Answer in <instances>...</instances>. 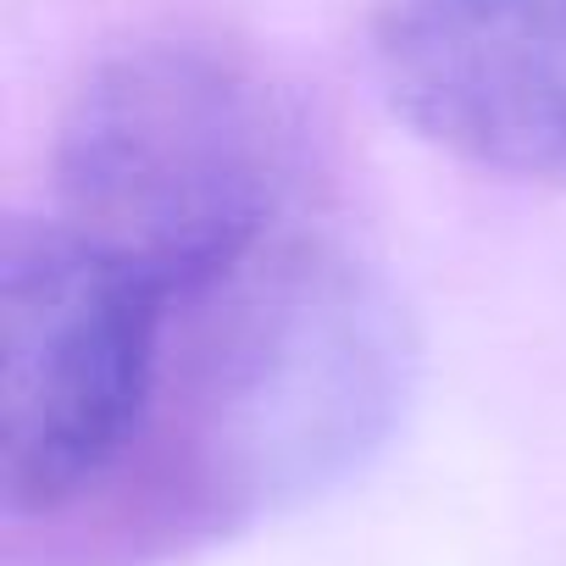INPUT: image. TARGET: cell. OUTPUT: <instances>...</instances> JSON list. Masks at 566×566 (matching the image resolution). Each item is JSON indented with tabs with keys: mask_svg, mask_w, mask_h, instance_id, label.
<instances>
[{
	"mask_svg": "<svg viewBox=\"0 0 566 566\" xmlns=\"http://www.w3.org/2000/svg\"><path fill=\"white\" fill-rule=\"evenodd\" d=\"M172 295L56 222L0 244V494L18 516L84 500L145 433Z\"/></svg>",
	"mask_w": 566,
	"mask_h": 566,
	"instance_id": "3",
	"label": "cell"
},
{
	"mask_svg": "<svg viewBox=\"0 0 566 566\" xmlns=\"http://www.w3.org/2000/svg\"><path fill=\"white\" fill-rule=\"evenodd\" d=\"M290 145L266 84L200 40L101 62L56 134L62 222L178 301L228 277L283 206Z\"/></svg>",
	"mask_w": 566,
	"mask_h": 566,
	"instance_id": "2",
	"label": "cell"
},
{
	"mask_svg": "<svg viewBox=\"0 0 566 566\" xmlns=\"http://www.w3.org/2000/svg\"><path fill=\"white\" fill-rule=\"evenodd\" d=\"M373 78L422 145L566 189V0H389Z\"/></svg>",
	"mask_w": 566,
	"mask_h": 566,
	"instance_id": "4",
	"label": "cell"
},
{
	"mask_svg": "<svg viewBox=\"0 0 566 566\" xmlns=\"http://www.w3.org/2000/svg\"><path fill=\"white\" fill-rule=\"evenodd\" d=\"M189 428L233 511L306 500L361 467L411 395V334L384 283L328 244H261L178 301Z\"/></svg>",
	"mask_w": 566,
	"mask_h": 566,
	"instance_id": "1",
	"label": "cell"
}]
</instances>
